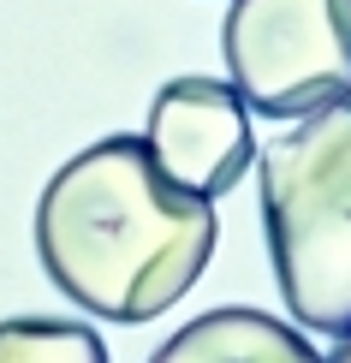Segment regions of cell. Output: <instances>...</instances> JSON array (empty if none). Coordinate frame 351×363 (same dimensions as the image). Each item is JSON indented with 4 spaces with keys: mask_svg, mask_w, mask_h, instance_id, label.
Returning <instances> with one entry per match:
<instances>
[{
    "mask_svg": "<svg viewBox=\"0 0 351 363\" xmlns=\"http://www.w3.org/2000/svg\"><path fill=\"white\" fill-rule=\"evenodd\" d=\"M0 363H108V345L84 322L12 315V322H0Z\"/></svg>",
    "mask_w": 351,
    "mask_h": 363,
    "instance_id": "obj_6",
    "label": "cell"
},
{
    "mask_svg": "<svg viewBox=\"0 0 351 363\" xmlns=\"http://www.w3.org/2000/svg\"><path fill=\"white\" fill-rule=\"evenodd\" d=\"M149 363H328V357L303 340V328H286V315L221 304L185 322L173 340H161Z\"/></svg>",
    "mask_w": 351,
    "mask_h": 363,
    "instance_id": "obj_5",
    "label": "cell"
},
{
    "mask_svg": "<svg viewBox=\"0 0 351 363\" xmlns=\"http://www.w3.org/2000/svg\"><path fill=\"white\" fill-rule=\"evenodd\" d=\"M221 220L173 185L143 138L78 149L36 196V256L48 280L101 322H149L203 280Z\"/></svg>",
    "mask_w": 351,
    "mask_h": 363,
    "instance_id": "obj_1",
    "label": "cell"
},
{
    "mask_svg": "<svg viewBox=\"0 0 351 363\" xmlns=\"http://www.w3.org/2000/svg\"><path fill=\"white\" fill-rule=\"evenodd\" d=\"M262 226L286 310L316 334L351 328V101L262 149Z\"/></svg>",
    "mask_w": 351,
    "mask_h": 363,
    "instance_id": "obj_2",
    "label": "cell"
},
{
    "mask_svg": "<svg viewBox=\"0 0 351 363\" xmlns=\"http://www.w3.org/2000/svg\"><path fill=\"white\" fill-rule=\"evenodd\" d=\"M143 143L155 155V167L196 196H226L256 161L250 138V108L233 84L221 78H173L155 89Z\"/></svg>",
    "mask_w": 351,
    "mask_h": 363,
    "instance_id": "obj_4",
    "label": "cell"
},
{
    "mask_svg": "<svg viewBox=\"0 0 351 363\" xmlns=\"http://www.w3.org/2000/svg\"><path fill=\"white\" fill-rule=\"evenodd\" d=\"M221 54L244 108L310 119L351 101V0H233Z\"/></svg>",
    "mask_w": 351,
    "mask_h": 363,
    "instance_id": "obj_3",
    "label": "cell"
},
{
    "mask_svg": "<svg viewBox=\"0 0 351 363\" xmlns=\"http://www.w3.org/2000/svg\"><path fill=\"white\" fill-rule=\"evenodd\" d=\"M328 363H351V328L340 334V345H333V357H328Z\"/></svg>",
    "mask_w": 351,
    "mask_h": 363,
    "instance_id": "obj_7",
    "label": "cell"
}]
</instances>
